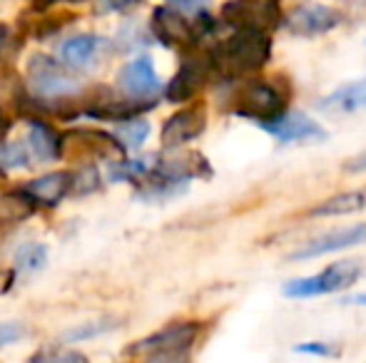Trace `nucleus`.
I'll return each mask as SVG.
<instances>
[{
  "label": "nucleus",
  "mask_w": 366,
  "mask_h": 363,
  "mask_svg": "<svg viewBox=\"0 0 366 363\" xmlns=\"http://www.w3.org/2000/svg\"><path fill=\"white\" fill-rule=\"evenodd\" d=\"M214 78L242 80L259 73L272 58L269 33L259 30H234L229 38L214 43L207 50Z\"/></svg>",
  "instance_id": "f257e3e1"
},
{
  "label": "nucleus",
  "mask_w": 366,
  "mask_h": 363,
  "mask_svg": "<svg viewBox=\"0 0 366 363\" xmlns=\"http://www.w3.org/2000/svg\"><path fill=\"white\" fill-rule=\"evenodd\" d=\"M290 97L292 85L285 80V75H277L272 80H249L234 92L232 112L237 117L267 125L290 110Z\"/></svg>",
  "instance_id": "f03ea898"
},
{
  "label": "nucleus",
  "mask_w": 366,
  "mask_h": 363,
  "mask_svg": "<svg viewBox=\"0 0 366 363\" xmlns=\"http://www.w3.org/2000/svg\"><path fill=\"white\" fill-rule=\"evenodd\" d=\"M214 28H217V20L209 15V10L189 20L184 15L174 13L167 5H159V8L152 10V20H149V30L159 43H164L167 48L184 50V53L197 50L202 38L212 35Z\"/></svg>",
  "instance_id": "7ed1b4c3"
},
{
  "label": "nucleus",
  "mask_w": 366,
  "mask_h": 363,
  "mask_svg": "<svg viewBox=\"0 0 366 363\" xmlns=\"http://www.w3.org/2000/svg\"><path fill=\"white\" fill-rule=\"evenodd\" d=\"M364 264L357 259H347V262H337L332 267L322 269L314 276H304V279H292L282 286V294L287 299H314V296H327L344 291L349 286H354L362 279Z\"/></svg>",
  "instance_id": "20e7f679"
},
{
  "label": "nucleus",
  "mask_w": 366,
  "mask_h": 363,
  "mask_svg": "<svg viewBox=\"0 0 366 363\" xmlns=\"http://www.w3.org/2000/svg\"><path fill=\"white\" fill-rule=\"evenodd\" d=\"M222 23L234 30L269 33L282 25V5L280 0H227L222 5Z\"/></svg>",
  "instance_id": "39448f33"
},
{
  "label": "nucleus",
  "mask_w": 366,
  "mask_h": 363,
  "mask_svg": "<svg viewBox=\"0 0 366 363\" xmlns=\"http://www.w3.org/2000/svg\"><path fill=\"white\" fill-rule=\"evenodd\" d=\"M60 157L65 160H125V147L117 142V137L100 130H73L60 137Z\"/></svg>",
  "instance_id": "423d86ee"
},
{
  "label": "nucleus",
  "mask_w": 366,
  "mask_h": 363,
  "mask_svg": "<svg viewBox=\"0 0 366 363\" xmlns=\"http://www.w3.org/2000/svg\"><path fill=\"white\" fill-rule=\"evenodd\" d=\"M28 78L33 85L35 95L48 97V100H60L70 97L80 90V83L63 70V63L48 58V55H33L28 63Z\"/></svg>",
  "instance_id": "0eeeda50"
},
{
  "label": "nucleus",
  "mask_w": 366,
  "mask_h": 363,
  "mask_svg": "<svg viewBox=\"0 0 366 363\" xmlns=\"http://www.w3.org/2000/svg\"><path fill=\"white\" fill-rule=\"evenodd\" d=\"M282 23L297 38H317V35L332 33L342 23V15L329 5L304 0V3L294 5L287 15H282Z\"/></svg>",
  "instance_id": "6e6552de"
},
{
  "label": "nucleus",
  "mask_w": 366,
  "mask_h": 363,
  "mask_svg": "<svg viewBox=\"0 0 366 363\" xmlns=\"http://www.w3.org/2000/svg\"><path fill=\"white\" fill-rule=\"evenodd\" d=\"M212 78H214V70H212V63H209V55L189 50V53L184 55L182 65H179L177 75H174L172 83L167 85V100L169 102L192 100Z\"/></svg>",
  "instance_id": "1a4fd4ad"
},
{
  "label": "nucleus",
  "mask_w": 366,
  "mask_h": 363,
  "mask_svg": "<svg viewBox=\"0 0 366 363\" xmlns=\"http://www.w3.org/2000/svg\"><path fill=\"white\" fill-rule=\"evenodd\" d=\"M197 336H199V324H194V321L169 324L164 329L149 334L147 339L132 344L127 349V356H140V354L147 356V354H159V351H184V354H189Z\"/></svg>",
  "instance_id": "9d476101"
},
{
  "label": "nucleus",
  "mask_w": 366,
  "mask_h": 363,
  "mask_svg": "<svg viewBox=\"0 0 366 363\" xmlns=\"http://www.w3.org/2000/svg\"><path fill=\"white\" fill-rule=\"evenodd\" d=\"M204 130H207V107L202 102H194V105L174 112L162 125V147L177 150L187 142L197 140Z\"/></svg>",
  "instance_id": "9b49d317"
},
{
  "label": "nucleus",
  "mask_w": 366,
  "mask_h": 363,
  "mask_svg": "<svg viewBox=\"0 0 366 363\" xmlns=\"http://www.w3.org/2000/svg\"><path fill=\"white\" fill-rule=\"evenodd\" d=\"M262 130L269 132L274 140H280L282 145H299V142H324L327 140V130L319 125L317 120L307 117L299 110H287L282 117H277L274 122L262 125Z\"/></svg>",
  "instance_id": "f8f14e48"
},
{
  "label": "nucleus",
  "mask_w": 366,
  "mask_h": 363,
  "mask_svg": "<svg viewBox=\"0 0 366 363\" xmlns=\"http://www.w3.org/2000/svg\"><path fill=\"white\" fill-rule=\"evenodd\" d=\"M366 244V222L357 224V227H347V229H337V232H329L324 237H317L312 242H307L302 249L290 254L292 262H304V259H314V257H324V254H337L344 249L359 247Z\"/></svg>",
  "instance_id": "ddd939ff"
},
{
  "label": "nucleus",
  "mask_w": 366,
  "mask_h": 363,
  "mask_svg": "<svg viewBox=\"0 0 366 363\" xmlns=\"http://www.w3.org/2000/svg\"><path fill=\"white\" fill-rule=\"evenodd\" d=\"M117 85L125 92L127 97H135V100H152L157 97V92L162 90L157 73H154V65L147 55H140L137 60L127 63L125 68L117 75Z\"/></svg>",
  "instance_id": "4468645a"
},
{
  "label": "nucleus",
  "mask_w": 366,
  "mask_h": 363,
  "mask_svg": "<svg viewBox=\"0 0 366 363\" xmlns=\"http://www.w3.org/2000/svg\"><path fill=\"white\" fill-rule=\"evenodd\" d=\"M105 40L100 35H77V38H70L60 45L58 55H60V63L68 65V68H87L97 60V55L105 50Z\"/></svg>",
  "instance_id": "2eb2a0df"
},
{
  "label": "nucleus",
  "mask_w": 366,
  "mask_h": 363,
  "mask_svg": "<svg viewBox=\"0 0 366 363\" xmlns=\"http://www.w3.org/2000/svg\"><path fill=\"white\" fill-rule=\"evenodd\" d=\"M319 110L332 112V115H349V112L366 110V78L334 90L332 95H327L319 102Z\"/></svg>",
  "instance_id": "dca6fc26"
},
{
  "label": "nucleus",
  "mask_w": 366,
  "mask_h": 363,
  "mask_svg": "<svg viewBox=\"0 0 366 363\" xmlns=\"http://www.w3.org/2000/svg\"><path fill=\"white\" fill-rule=\"evenodd\" d=\"M70 187H73V175H70V172H53V175H45V177H38V180L28 182L25 192L35 199V204L40 202V204L53 207V204H58L60 199L70 192Z\"/></svg>",
  "instance_id": "f3484780"
},
{
  "label": "nucleus",
  "mask_w": 366,
  "mask_h": 363,
  "mask_svg": "<svg viewBox=\"0 0 366 363\" xmlns=\"http://www.w3.org/2000/svg\"><path fill=\"white\" fill-rule=\"evenodd\" d=\"M366 209V184L359 189H349V192L334 194V197L324 199L322 204L309 209V217H339V214H357Z\"/></svg>",
  "instance_id": "a211bd4d"
},
{
  "label": "nucleus",
  "mask_w": 366,
  "mask_h": 363,
  "mask_svg": "<svg viewBox=\"0 0 366 363\" xmlns=\"http://www.w3.org/2000/svg\"><path fill=\"white\" fill-rule=\"evenodd\" d=\"M30 147L38 160L53 162L60 157V135L45 120H30Z\"/></svg>",
  "instance_id": "6ab92c4d"
},
{
  "label": "nucleus",
  "mask_w": 366,
  "mask_h": 363,
  "mask_svg": "<svg viewBox=\"0 0 366 363\" xmlns=\"http://www.w3.org/2000/svg\"><path fill=\"white\" fill-rule=\"evenodd\" d=\"M38 209L35 199L28 192H5L0 194V224H15L30 219Z\"/></svg>",
  "instance_id": "aec40b11"
},
{
  "label": "nucleus",
  "mask_w": 366,
  "mask_h": 363,
  "mask_svg": "<svg viewBox=\"0 0 366 363\" xmlns=\"http://www.w3.org/2000/svg\"><path fill=\"white\" fill-rule=\"evenodd\" d=\"M48 264V247L38 242H28L15 252V269L23 274H35Z\"/></svg>",
  "instance_id": "412c9836"
},
{
  "label": "nucleus",
  "mask_w": 366,
  "mask_h": 363,
  "mask_svg": "<svg viewBox=\"0 0 366 363\" xmlns=\"http://www.w3.org/2000/svg\"><path fill=\"white\" fill-rule=\"evenodd\" d=\"M147 135H149V122L142 120V117H137V120L120 122L115 137L122 147H127V150H137V147L145 145Z\"/></svg>",
  "instance_id": "4be33fe9"
},
{
  "label": "nucleus",
  "mask_w": 366,
  "mask_h": 363,
  "mask_svg": "<svg viewBox=\"0 0 366 363\" xmlns=\"http://www.w3.org/2000/svg\"><path fill=\"white\" fill-rule=\"evenodd\" d=\"M28 363H90V359L75 349H45L30 356Z\"/></svg>",
  "instance_id": "5701e85b"
},
{
  "label": "nucleus",
  "mask_w": 366,
  "mask_h": 363,
  "mask_svg": "<svg viewBox=\"0 0 366 363\" xmlns=\"http://www.w3.org/2000/svg\"><path fill=\"white\" fill-rule=\"evenodd\" d=\"M40 23L35 25V35H38V40H48L53 33H58L60 28H65L68 23H73V18L75 15H70V13H55V15H40Z\"/></svg>",
  "instance_id": "b1692460"
},
{
  "label": "nucleus",
  "mask_w": 366,
  "mask_h": 363,
  "mask_svg": "<svg viewBox=\"0 0 366 363\" xmlns=\"http://www.w3.org/2000/svg\"><path fill=\"white\" fill-rule=\"evenodd\" d=\"M112 321H95V324H85V326H77V329H70L65 331L60 339L68 341V344H75V341H82V339H92L97 334H105V331L112 329Z\"/></svg>",
  "instance_id": "393cba45"
},
{
  "label": "nucleus",
  "mask_w": 366,
  "mask_h": 363,
  "mask_svg": "<svg viewBox=\"0 0 366 363\" xmlns=\"http://www.w3.org/2000/svg\"><path fill=\"white\" fill-rule=\"evenodd\" d=\"M25 165H28V150L20 142L0 147V167L3 170H15V167H25Z\"/></svg>",
  "instance_id": "a878e982"
},
{
  "label": "nucleus",
  "mask_w": 366,
  "mask_h": 363,
  "mask_svg": "<svg viewBox=\"0 0 366 363\" xmlns=\"http://www.w3.org/2000/svg\"><path fill=\"white\" fill-rule=\"evenodd\" d=\"M209 3H212V0H167L164 5H167V8H172L174 13L184 15V18L194 20L197 15L207 13Z\"/></svg>",
  "instance_id": "bb28decb"
},
{
  "label": "nucleus",
  "mask_w": 366,
  "mask_h": 363,
  "mask_svg": "<svg viewBox=\"0 0 366 363\" xmlns=\"http://www.w3.org/2000/svg\"><path fill=\"white\" fill-rule=\"evenodd\" d=\"M294 354H304V356H319V359H334L339 356V349L327 341H304V344L294 346Z\"/></svg>",
  "instance_id": "cd10ccee"
},
{
  "label": "nucleus",
  "mask_w": 366,
  "mask_h": 363,
  "mask_svg": "<svg viewBox=\"0 0 366 363\" xmlns=\"http://www.w3.org/2000/svg\"><path fill=\"white\" fill-rule=\"evenodd\" d=\"M100 187V172L95 170V167H85V170H80V175L73 177V187L77 194H87V192H95V189Z\"/></svg>",
  "instance_id": "c85d7f7f"
},
{
  "label": "nucleus",
  "mask_w": 366,
  "mask_h": 363,
  "mask_svg": "<svg viewBox=\"0 0 366 363\" xmlns=\"http://www.w3.org/2000/svg\"><path fill=\"white\" fill-rule=\"evenodd\" d=\"M25 336V326L18 321H5L0 324V346H10L15 341H20Z\"/></svg>",
  "instance_id": "c756f323"
},
{
  "label": "nucleus",
  "mask_w": 366,
  "mask_h": 363,
  "mask_svg": "<svg viewBox=\"0 0 366 363\" xmlns=\"http://www.w3.org/2000/svg\"><path fill=\"white\" fill-rule=\"evenodd\" d=\"M142 363H192L189 354L184 351H159V354H147Z\"/></svg>",
  "instance_id": "7c9ffc66"
},
{
  "label": "nucleus",
  "mask_w": 366,
  "mask_h": 363,
  "mask_svg": "<svg viewBox=\"0 0 366 363\" xmlns=\"http://www.w3.org/2000/svg\"><path fill=\"white\" fill-rule=\"evenodd\" d=\"M142 3V0H97L95 3V10L97 13H122V10H130L132 5Z\"/></svg>",
  "instance_id": "2f4dec72"
},
{
  "label": "nucleus",
  "mask_w": 366,
  "mask_h": 363,
  "mask_svg": "<svg viewBox=\"0 0 366 363\" xmlns=\"http://www.w3.org/2000/svg\"><path fill=\"white\" fill-rule=\"evenodd\" d=\"M15 53V40H13V33H10L8 25H0V65L5 60H10V55Z\"/></svg>",
  "instance_id": "473e14b6"
},
{
  "label": "nucleus",
  "mask_w": 366,
  "mask_h": 363,
  "mask_svg": "<svg viewBox=\"0 0 366 363\" xmlns=\"http://www.w3.org/2000/svg\"><path fill=\"white\" fill-rule=\"evenodd\" d=\"M344 170L347 172H366V152L359 157H354V160H349L347 165H344Z\"/></svg>",
  "instance_id": "72a5a7b5"
},
{
  "label": "nucleus",
  "mask_w": 366,
  "mask_h": 363,
  "mask_svg": "<svg viewBox=\"0 0 366 363\" xmlns=\"http://www.w3.org/2000/svg\"><path fill=\"white\" fill-rule=\"evenodd\" d=\"M344 304H352V306H366V294H354V296H349Z\"/></svg>",
  "instance_id": "f704fd0d"
},
{
  "label": "nucleus",
  "mask_w": 366,
  "mask_h": 363,
  "mask_svg": "<svg viewBox=\"0 0 366 363\" xmlns=\"http://www.w3.org/2000/svg\"><path fill=\"white\" fill-rule=\"evenodd\" d=\"M8 127H10V120H5V115L0 112V140L5 137V132H8Z\"/></svg>",
  "instance_id": "c9c22d12"
},
{
  "label": "nucleus",
  "mask_w": 366,
  "mask_h": 363,
  "mask_svg": "<svg viewBox=\"0 0 366 363\" xmlns=\"http://www.w3.org/2000/svg\"><path fill=\"white\" fill-rule=\"evenodd\" d=\"M3 180H5V177H3V172H0V187H3Z\"/></svg>",
  "instance_id": "e433bc0d"
}]
</instances>
